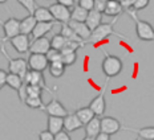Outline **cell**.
<instances>
[{"mask_svg": "<svg viewBox=\"0 0 154 140\" xmlns=\"http://www.w3.org/2000/svg\"><path fill=\"white\" fill-rule=\"evenodd\" d=\"M126 13L133 19L134 24H136V33L137 37L142 41H154V28L150 23H147L145 20L138 19V16L136 15V11H133L131 8L126 9Z\"/></svg>", "mask_w": 154, "mask_h": 140, "instance_id": "obj_1", "label": "cell"}, {"mask_svg": "<svg viewBox=\"0 0 154 140\" xmlns=\"http://www.w3.org/2000/svg\"><path fill=\"white\" fill-rule=\"evenodd\" d=\"M122 68H124V63L120 57L109 54L108 52L104 50V60H102V63H101V69H102V73L105 74V78L117 77L122 71Z\"/></svg>", "mask_w": 154, "mask_h": 140, "instance_id": "obj_2", "label": "cell"}, {"mask_svg": "<svg viewBox=\"0 0 154 140\" xmlns=\"http://www.w3.org/2000/svg\"><path fill=\"white\" fill-rule=\"evenodd\" d=\"M117 20H118V17H114L113 21H110V23H102L101 25H98V27L92 32V36H91V39L88 40V42L97 44L102 40L108 39L109 36H113V34L114 36H120V37H122V39H125L124 34L117 33V32L114 31V24L117 23Z\"/></svg>", "mask_w": 154, "mask_h": 140, "instance_id": "obj_3", "label": "cell"}, {"mask_svg": "<svg viewBox=\"0 0 154 140\" xmlns=\"http://www.w3.org/2000/svg\"><path fill=\"white\" fill-rule=\"evenodd\" d=\"M0 52H2V54L4 56L5 58H7V61H8L9 73H15V74L20 75L21 78H24L25 73L29 70V68H28V60H25V58H12V57L7 53L4 45L0 46Z\"/></svg>", "mask_w": 154, "mask_h": 140, "instance_id": "obj_4", "label": "cell"}, {"mask_svg": "<svg viewBox=\"0 0 154 140\" xmlns=\"http://www.w3.org/2000/svg\"><path fill=\"white\" fill-rule=\"evenodd\" d=\"M0 27H2L3 32H4L3 39H0V44L2 45H4L7 41H11L15 36L20 34V20L14 17V16L4 21H0Z\"/></svg>", "mask_w": 154, "mask_h": 140, "instance_id": "obj_5", "label": "cell"}, {"mask_svg": "<svg viewBox=\"0 0 154 140\" xmlns=\"http://www.w3.org/2000/svg\"><path fill=\"white\" fill-rule=\"evenodd\" d=\"M109 79L110 78H106L105 79V83L102 86V89L100 90V94L97 97H94L93 99L89 103V107L94 111V114L97 116H102L105 114V110H106V101H105V91L108 89V85H109Z\"/></svg>", "mask_w": 154, "mask_h": 140, "instance_id": "obj_6", "label": "cell"}, {"mask_svg": "<svg viewBox=\"0 0 154 140\" xmlns=\"http://www.w3.org/2000/svg\"><path fill=\"white\" fill-rule=\"evenodd\" d=\"M28 68L35 71H45L49 68V61H48L45 54H37V53H31L28 57Z\"/></svg>", "mask_w": 154, "mask_h": 140, "instance_id": "obj_7", "label": "cell"}, {"mask_svg": "<svg viewBox=\"0 0 154 140\" xmlns=\"http://www.w3.org/2000/svg\"><path fill=\"white\" fill-rule=\"evenodd\" d=\"M51 12H52L54 20L60 24H66L70 20V13H72V9L65 7V5H61L59 3H54V4H51L49 7Z\"/></svg>", "mask_w": 154, "mask_h": 140, "instance_id": "obj_8", "label": "cell"}, {"mask_svg": "<svg viewBox=\"0 0 154 140\" xmlns=\"http://www.w3.org/2000/svg\"><path fill=\"white\" fill-rule=\"evenodd\" d=\"M122 130V124L118 119L113 116H102L101 118V132L108 135H116Z\"/></svg>", "mask_w": 154, "mask_h": 140, "instance_id": "obj_9", "label": "cell"}, {"mask_svg": "<svg viewBox=\"0 0 154 140\" xmlns=\"http://www.w3.org/2000/svg\"><path fill=\"white\" fill-rule=\"evenodd\" d=\"M31 42L32 41L29 40V36L21 34V33L17 34V36H15L14 39L9 41V44L12 45V48H14L17 53H20V54H25V53L29 52Z\"/></svg>", "mask_w": 154, "mask_h": 140, "instance_id": "obj_10", "label": "cell"}, {"mask_svg": "<svg viewBox=\"0 0 154 140\" xmlns=\"http://www.w3.org/2000/svg\"><path fill=\"white\" fill-rule=\"evenodd\" d=\"M43 111H45L48 115H51V116L65 118L68 115V110L63 106V103L59 99H52L48 104H45Z\"/></svg>", "mask_w": 154, "mask_h": 140, "instance_id": "obj_11", "label": "cell"}, {"mask_svg": "<svg viewBox=\"0 0 154 140\" xmlns=\"http://www.w3.org/2000/svg\"><path fill=\"white\" fill-rule=\"evenodd\" d=\"M57 21H51V23H43V21H37L36 27H35L33 32H32V39L36 40V39H41V37H45L47 33H49V32H52V29L54 27H56Z\"/></svg>", "mask_w": 154, "mask_h": 140, "instance_id": "obj_12", "label": "cell"}, {"mask_svg": "<svg viewBox=\"0 0 154 140\" xmlns=\"http://www.w3.org/2000/svg\"><path fill=\"white\" fill-rule=\"evenodd\" d=\"M51 49V40L47 37L36 39L31 42L29 53H37V54H47Z\"/></svg>", "mask_w": 154, "mask_h": 140, "instance_id": "obj_13", "label": "cell"}, {"mask_svg": "<svg viewBox=\"0 0 154 140\" xmlns=\"http://www.w3.org/2000/svg\"><path fill=\"white\" fill-rule=\"evenodd\" d=\"M66 24H68L69 27L72 28V29L75 31L80 37H81L82 40H85L86 42H88V40L91 39V36H92V31L89 29V27H88V25H86L85 23H80V21L69 20Z\"/></svg>", "mask_w": 154, "mask_h": 140, "instance_id": "obj_14", "label": "cell"}, {"mask_svg": "<svg viewBox=\"0 0 154 140\" xmlns=\"http://www.w3.org/2000/svg\"><path fill=\"white\" fill-rule=\"evenodd\" d=\"M81 127H84V123L80 120V118L75 114H68L64 118V130L66 132H73L76 130H80Z\"/></svg>", "mask_w": 154, "mask_h": 140, "instance_id": "obj_15", "label": "cell"}, {"mask_svg": "<svg viewBox=\"0 0 154 140\" xmlns=\"http://www.w3.org/2000/svg\"><path fill=\"white\" fill-rule=\"evenodd\" d=\"M36 24H37V20L35 19L33 15L25 16L24 19H21L20 20V33L29 36V34H32V32H33Z\"/></svg>", "mask_w": 154, "mask_h": 140, "instance_id": "obj_16", "label": "cell"}, {"mask_svg": "<svg viewBox=\"0 0 154 140\" xmlns=\"http://www.w3.org/2000/svg\"><path fill=\"white\" fill-rule=\"evenodd\" d=\"M124 11H125V8L122 7V4L120 1H117V0H109L104 15L110 16V17H118L120 15L124 13Z\"/></svg>", "mask_w": 154, "mask_h": 140, "instance_id": "obj_17", "label": "cell"}, {"mask_svg": "<svg viewBox=\"0 0 154 140\" xmlns=\"http://www.w3.org/2000/svg\"><path fill=\"white\" fill-rule=\"evenodd\" d=\"M102 15L101 12L96 11V9H92V11H89L88 13V19H86L85 24L89 27V29H91L92 32L96 29V28L98 27V25L102 24Z\"/></svg>", "mask_w": 154, "mask_h": 140, "instance_id": "obj_18", "label": "cell"}, {"mask_svg": "<svg viewBox=\"0 0 154 140\" xmlns=\"http://www.w3.org/2000/svg\"><path fill=\"white\" fill-rule=\"evenodd\" d=\"M85 127V133L88 136H96L101 132V118L100 116H94L89 123H86Z\"/></svg>", "mask_w": 154, "mask_h": 140, "instance_id": "obj_19", "label": "cell"}, {"mask_svg": "<svg viewBox=\"0 0 154 140\" xmlns=\"http://www.w3.org/2000/svg\"><path fill=\"white\" fill-rule=\"evenodd\" d=\"M35 19H36L37 21H43V23H51V21H56L52 15V12H51L49 8L47 7H41V5H38L36 8V11H35Z\"/></svg>", "mask_w": 154, "mask_h": 140, "instance_id": "obj_20", "label": "cell"}, {"mask_svg": "<svg viewBox=\"0 0 154 140\" xmlns=\"http://www.w3.org/2000/svg\"><path fill=\"white\" fill-rule=\"evenodd\" d=\"M60 33H61L63 36L65 37L66 40H69V41H76V42L84 44V45H86V44H88L85 40H82L81 37H80L79 34H77L76 32L73 31L68 24H61V31H60Z\"/></svg>", "mask_w": 154, "mask_h": 140, "instance_id": "obj_21", "label": "cell"}, {"mask_svg": "<svg viewBox=\"0 0 154 140\" xmlns=\"http://www.w3.org/2000/svg\"><path fill=\"white\" fill-rule=\"evenodd\" d=\"M48 130L52 133H59L64 130V118L48 115Z\"/></svg>", "mask_w": 154, "mask_h": 140, "instance_id": "obj_22", "label": "cell"}, {"mask_svg": "<svg viewBox=\"0 0 154 140\" xmlns=\"http://www.w3.org/2000/svg\"><path fill=\"white\" fill-rule=\"evenodd\" d=\"M76 115L80 118V120H81L82 123H84V126L86 124V123H89L91 120L93 119L94 116H97L94 114V111H93L89 106L86 107H80V109L76 110Z\"/></svg>", "mask_w": 154, "mask_h": 140, "instance_id": "obj_23", "label": "cell"}, {"mask_svg": "<svg viewBox=\"0 0 154 140\" xmlns=\"http://www.w3.org/2000/svg\"><path fill=\"white\" fill-rule=\"evenodd\" d=\"M88 13L89 11L82 7H80L79 4L75 5L72 8V13H70V20L75 21H80V23H85L86 19H88Z\"/></svg>", "mask_w": 154, "mask_h": 140, "instance_id": "obj_24", "label": "cell"}, {"mask_svg": "<svg viewBox=\"0 0 154 140\" xmlns=\"http://www.w3.org/2000/svg\"><path fill=\"white\" fill-rule=\"evenodd\" d=\"M124 130L138 133V136L142 140H154V127H143V128H140V130L130 128V127H124Z\"/></svg>", "mask_w": 154, "mask_h": 140, "instance_id": "obj_25", "label": "cell"}, {"mask_svg": "<svg viewBox=\"0 0 154 140\" xmlns=\"http://www.w3.org/2000/svg\"><path fill=\"white\" fill-rule=\"evenodd\" d=\"M65 68H66V66L64 65V62L60 61V62L49 63V68H48V70H49V73H51V75H52V77L60 78V77H63L64 73H65Z\"/></svg>", "mask_w": 154, "mask_h": 140, "instance_id": "obj_26", "label": "cell"}, {"mask_svg": "<svg viewBox=\"0 0 154 140\" xmlns=\"http://www.w3.org/2000/svg\"><path fill=\"white\" fill-rule=\"evenodd\" d=\"M23 78L20 77L19 74H15V73H8V77H7V86H9L11 89L19 91L20 87L23 86Z\"/></svg>", "mask_w": 154, "mask_h": 140, "instance_id": "obj_27", "label": "cell"}, {"mask_svg": "<svg viewBox=\"0 0 154 140\" xmlns=\"http://www.w3.org/2000/svg\"><path fill=\"white\" fill-rule=\"evenodd\" d=\"M66 41H68V40H66L61 33H57V34H54L52 39H51V48L61 52V50L64 49V46H65Z\"/></svg>", "mask_w": 154, "mask_h": 140, "instance_id": "obj_28", "label": "cell"}, {"mask_svg": "<svg viewBox=\"0 0 154 140\" xmlns=\"http://www.w3.org/2000/svg\"><path fill=\"white\" fill-rule=\"evenodd\" d=\"M25 104L31 109H36V110H44L45 104H44L41 97H28L25 101Z\"/></svg>", "mask_w": 154, "mask_h": 140, "instance_id": "obj_29", "label": "cell"}, {"mask_svg": "<svg viewBox=\"0 0 154 140\" xmlns=\"http://www.w3.org/2000/svg\"><path fill=\"white\" fill-rule=\"evenodd\" d=\"M17 3L20 5H23V7L28 11V13L29 15H33L35 11H36V8L38 7L36 0H17Z\"/></svg>", "mask_w": 154, "mask_h": 140, "instance_id": "obj_30", "label": "cell"}, {"mask_svg": "<svg viewBox=\"0 0 154 140\" xmlns=\"http://www.w3.org/2000/svg\"><path fill=\"white\" fill-rule=\"evenodd\" d=\"M45 56H47V58H48V61H49V63L63 61V53L60 52V50L52 49V48H51V49H49V52H48Z\"/></svg>", "mask_w": 154, "mask_h": 140, "instance_id": "obj_31", "label": "cell"}, {"mask_svg": "<svg viewBox=\"0 0 154 140\" xmlns=\"http://www.w3.org/2000/svg\"><path fill=\"white\" fill-rule=\"evenodd\" d=\"M77 60V52H70V53H63V62L65 66H70L76 62Z\"/></svg>", "mask_w": 154, "mask_h": 140, "instance_id": "obj_32", "label": "cell"}, {"mask_svg": "<svg viewBox=\"0 0 154 140\" xmlns=\"http://www.w3.org/2000/svg\"><path fill=\"white\" fill-rule=\"evenodd\" d=\"M27 93H28V97H41L43 87L36 85H27Z\"/></svg>", "mask_w": 154, "mask_h": 140, "instance_id": "obj_33", "label": "cell"}, {"mask_svg": "<svg viewBox=\"0 0 154 140\" xmlns=\"http://www.w3.org/2000/svg\"><path fill=\"white\" fill-rule=\"evenodd\" d=\"M150 0H136L133 4V7H131V9L133 11H142V9H145L147 5H149Z\"/></svg>", "mask_w": 154, "mask_h": 140, "instance_id": "obj_34", "label": "cell"}, {"mask_svg": "<svg viewBox=\"0 0 154 140\" xmlns=\"http://www.w3.org/2000/svg\"><path fill=\"white\" fill-rule=\"evenodd\" d=\"M77 4H79L80 7L88 9V11L94 9V0H79V1H77Z\"/></svg>", "mask_w": 154, "mask_h": 140, "instance_id": "obj_35", "label": "cell"}, {"mask_svg": "<svg viewBox=\"0 0 154 140\" xmlns=\"http://www.w3.org/2000/svg\"><path fill=\"white\" fill-rule=\"evenodd\" d=\"M106 4H108V0H94V9L101 12V13H104Z\"/></svg>", "mask_w": 154, "mask_h": 140, "instance_id": "obj_36", "label": "cell"}, {"mask_svg": "<svg viewBox=\"0 0 154 140\" xmlns=\"http://www.w3.org/2000/svg\"><path fill=\"white\" fill-rule=\"evenodd\" d=\"M38 140H54V133H52L49 130L41 131L38 133Z\"/></svg>", "mask_w": 154, "mask_h": 140, "instance_id": "obj_37", "label": "cell"}, {"mask_svg": "<svg viewBox=\"0 0 154 140\" xmlns=\"http://www.w3.org/2000/svg\"><path fill=\"white\" fill-rule=\"evenodd\" d=\"M17 94H19V98H20V101L23 102V103H25V101H27V98H28V93H27V85L23 83V86L20 87V90L17 91Z\"/></svg>", "mask_w": 154, "mask_h": 140, "instance_id": "obj_38", "label": "cell"}, {"mask_svg": "<svg viewBox=\"0 0 154 140\" xmlns=\"http://www.w3.org/2000/svg\"><path fill=\"white\" fill-rule=\"evenodd\" d=\"M54 140H72V139H70V136H69V132L63 130V131H60L59 133L54 135Z\"/></svg>", "mask_w": 154, "mask_h": 140, "instance_id": "obj_39", "label": "cell"}, {"mask_svg": "<svg viewBox=\"0 0 154 140\" xmlns=\"http://www.w3.org/2000/svg\"><path fill=\"white\" fill-rule=\"evenodd\" d=\"M56 3H59V4H61V5H65V7H68V8H73L76 5V0H56Z\"/></svg>", "mask_w": 154, "mask_h": 140, "instance_id": "obj_40", "label": "cell"}, {"mask_svg": "<svg viewBox=\"0 0 154 140\" xmlns=\"http://www.w3.org/2000/svg\"><path fill=\"white\" fill-rule=\"evenodd\" d=\"M7 77H8V73L5 70L0 69V86H5L7 85Z\"/></svg>", "mask_w": 154, "mask_h": 140, "instance_id": "obj_41", "label": "cell"}, {"mask_svg": "<svg viewBox=\"0 0 154 140\" xmlns=\"http://www.w3.org/2000/svg\"><path fill=\"white\" fill-rule=\"evenodd\" d=\"M134 1H136V0H122V1H121V4H122V7L125 8V11H126V9H129V8L133 7Z\"/></svg>", "mask_w": 154, "mask_h": 140, "instance_id": "obj_42", "label": "cell"}, {"mask_svg": "<svg viewBox=\"0 0 154 140\" xmlns=\"http://www.w3.org/2000/svg\"><path fill=\"white\" fill-rule=\"evenodd\" d=\"M96 140H110V135L104 132H100L97 136H96Z\"/></svg>", "mask_w": 154, "mask_h": 140, "instance_id": "obj_43", "label": "cell"}, {"mask_svg": "<svg viewBox=\"0 0 154 140\" xmlns=\"http://www.w3.org/2000/svg\"><path fill=\"white\" fill-rule=\"evenodd\" d=\"M82 140H96V138H93V136H88V135H85V138L82 139Z\"/></svg>", "mask_w": 154, "mask_h": 140, "instance_id": "obj_44", "label": "cell"}, {"mask_svg": "<svg viewBox=\"0 0 154 140\" xmlns=\"http://www.w3.org/2000/svg\"><path fill=\"white\" fill-rule=\"evenodd\" d=\"M4 3H7V0H0V4H4Z\"/></svg>", "mask_w": 154, "mask_h": 140, "instance_id": "obj_45", "label": "cell"}, {"mask_svg": "<svg viewBox=\"0 0 154 140\" xmlns=\"http://www.w3.org/2000/svg\"><path fill=\"white\" fill-rule=\"evenodd\" d=\"M136 140H142V139H141V138H140V136H138V138H137Z\"/></svg>", "mask_w": 154, "mask_h": 140, "instance_id": "obj_46", "label": "cell"}, {"mask_svg": "<svg viewBox=\"0 0 154 140\" xmlns=\"http://www.w3.org/2000/svg\"><path fill=\"white\" fill-rule=\"evenodd\" d=\"M117 1H120V3H121V1H122V0H117Z\"/></svg>", "mask_w": 154, "mask_h": 140, "instance_id": "obj_47", "label": "cell"}, {"mask_svg": "<svg viewBox=\"0 0 154 140\" xmlns=\"http://www.w3.org/2000/svg\"><path fill=\"white\" fill-rule=\"evenodd\" d=\"M0 90H2V86H0Z\"/></svg>", "mask_w": 154, "mask_h": 140, "instance_id": "obj_48", "label": "cell"}, {"mask_svg": "<svg viewBox=\"0 0 154 140\" xmlns=\"http://www.w3.org/2000/svg\"><path fill=\"white\" fill-rule=\"evenodd\" d=\"M108 1H109V0H108Z\"/></svg>", "mask_w": 154, "mask_h": 140, "instance_id": "obj_49", "label": "cell"}]
</instances>
